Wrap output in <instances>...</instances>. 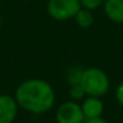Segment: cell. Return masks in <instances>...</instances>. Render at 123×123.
Wrapping results in <instances>:
<instances>
[{
  "label": "cell",
  "mask_w": 123,
  "mask_h": 123,
  "mask_svg": "<svg viewBox=\"0 0 123 123\" xmlns=\"http://www.w3.org/2000/svg\"><path fill=\"white\" fill-rule=\"evenodd\" d=\"M82 73H83V70L77 69V68H73V69L69 71V74H68V80H69V82H70V85H71V86L80 85Z\"/></svg>",
  "instance_id": "obj_9"
},
{
  "label": "cell",
  "mask_w": 123,
  "mask_h": 123,
  "mask_svg": "<svg viewBox=\"0 0 123 123\" xmlns=\"http://www.w3.org/2000/svg\"><path fill=\"white\" fill-rule=\"evenodd\" d=\"M80 3L83 9L94 10V9H98L100 5H103L105 3V0H80Z\"/></svg>",
  "instance_id": "obj_10"
},
{
  "label": "cell",
  "mask_w": 123,
  "mask_h": 123,
  "mask_svg": "<svg viewBox=\"0 0 123 123\" xmlns=\"http://www.w3.org/2000/svg\"><path fill=\"white\" fill-rule=\"evenodd\" d=\"M55 121L57 123H85L86 118L81 105L75 101H67L58 106L55 111Z\"/></svg>",
  "instance_id": "obj_4"
},
{
  "label": "cell",
  "mask_w": 123,
  "mask_h": 123,
  "mask_svg": "<svg viewBox=\"0 0 123 123\" xmlns=\"http://www.w3.org/2000/svg\"><path fill=\"white\" fill-rule=\"evenodd\" d=\"M81 7L80 0H49L47 5L49 16L57 21L74 18Z\"/></svg>",
  "instance_id": "obj_3"
},
{
  "label": "cell",
  "mask_w": 123,
  "mask_h": 123,
  "mask_svg": "<svg viewBox=\"0 0 123 123\" xmlns=\"http://www.w3.org/2000/svg\"><path fill=\"white\" fill-rule=\"evenodd\" d=\"M18 104L15 98L0 94V123H13L17 117Z\"/></svg>",
  "instance_id": "obj_5"
},
{
  "label": "cell",
  "mask_w": 123,
  "mask_h": 123,
  "mask_svg": "<svg viewBox=\"0 0 123 123\" xmlns=\"http://www.w3.org/2000/svg\"><path fill=\"white\" fill-rule=\"evenodd\" d=\"M76 23L81 27V28H89L93 22H94V17L91 12V10H87V9H82L76 13V16L74 17Z\"/></svg>",
  "instance_id": "obj_8"
},
{
  "label": "cell",
  "mask_w": 123,
  "mask_h": 123,
  "mask_svg": "<svg viewBox=\"0 0 123 123\" xmlns=\"http://www.w3.org/2000/svg\"><path fill=\"white\" fill-rule=\"evenodd\" d=\"M104 11L111 21L123 23V0H105Z\"/></svg>",
  "instance_id": "obj_7"
},
{
  "label": "cell",
  "mask_w": 123,
  "mask_h": 123,
  "mask_svg": "<svg viewBox=\"0 0 123 123\" xmlns=\"http://www.w3.org/2000/svg\"><path fill=\"white\" fill-rule=\"evenodd\" d=\"M80 85L88 97L100 98L107 93L110 80L103 70L98 68H88L83 70Z\"/></svg>",
  "instance_id": "obj_2"
},
{
  "label": "cell",
  "mask_w": 123,
  "mask_h": 123,
  "mask_svg": "<svg viewBox=\"0 0 123 123\" xmlns=\"http://www.w3.org/2000/svg\"><path fill=\"white\" fill-rule=\"evenodd\" d=\"M0 1H1V0H0Z\"/></svg>",
  "instance_id": "obj_15"
},
{
  "label": "cell",
  "mask_w": 123,
  "mask_h": 123,
  "mask_svg": "<svg viewBox=\"0 0 123 123\" xmlns=\"http://www.w3.org/2000/svg\"><path fill=\"white\" fill-rule=\"evenodd\" d=\"M116 98H117V101L123 106V82L119 83L116 89Z\"/></svg>",
  "instance_id": "obj_12"
},
{
  "label": "cell",
  "mask_w": 123,
  "mask_h": 123,
  "mask_svg": "<svg viewBox=\"0 0 123 123\" xmlns=\"http://www.w3.org/2000/svg\"><path fill=\"white\" fill-rule=\"evenodd\" d=\"M85 123H109V122L105 121L104 118L99 117V118H93V119H86Z\"/></svg>",
  "instance_id": "obj_13"
},
{
  "label": "cell",
  "mask_w": 123,
  "mask_h": 123,
  "mask_svg": "<svg viewBox=\"0 0 123 123\" xmlns=\"http://www.w3.org/2000/svg\"><path fill=\"white\" fill-rule=\"evenodd\" d=\"M0 27H1V16H0Z\"/></svg>",
  "instance_id": "obj_14"
},
{
  "label": "cell",
  "mask_w": 123,
  "mask_h": 123,
  "mask_svg": "<svg viewBox=\"0 0 123 123\" xmlns=\"http://www.w3.org/2000/svg\"><path fill=\"white\" fill-rule=\"evenodd\" d=\"M85 94H86V93H85L83 88L81 87V85H75V86H71V88H70V97H71L73 99H75V100L81 99Z\"/></svg>",
  "instance_id": "obj_11"
},
{
  "label": "cell",
  "mask_w": 123,
  "mask_h": 123,
  "mask_svg": "<svg viewBox=\"0 0 123 123\" xmlns=\"http://www.w3.org/2000/svg\"><path fill=\"white\" fill-rule=\"evenodd\" d=\"M15 99L23 110L34 115H41L53 107L55 94L48 82L31 79L18 86Z\"/></svg>",
  "instance_id": "obj_1"
},
{
  "label": "cell",
  "mask_w": 123,
  "mask_h": 123,
  "mask_svg": "<svg viewBox=\"0 0 123 123\" xmlns=\"http://www.w3.org/2000/svg\"><path fill=\"white\" fill-rule=\"evenodd\" d=\"M83 116L86 119H93V118H99L103 115L104 111V104L100 100V98L97 97H88L83 100L81 105Z\"/></svg>",
  "instance_id": "obj_6"
}]
</instances>
